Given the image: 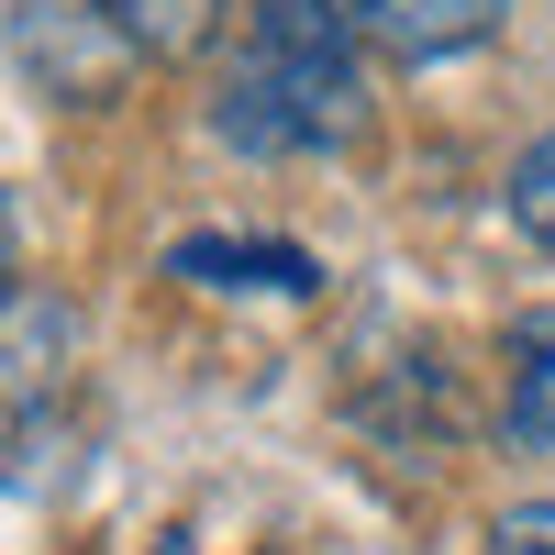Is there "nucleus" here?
Returning a JSON list of instances; mask_svg holds the SVG:
<instances>
[{
    "mask_svg": "<svg viewBox=\"0 0 555 555\" xmlns=\"http://www.w3.org/2000/svg\"><path fill=\"white\" fill-rule=\"evenodd\" d=\"M489 555H555V500H522V512H500Z\"/></svg>",
    "mask_w": 555,
    "mask_h": 555,
    "instance_id": "obj_9",
    "label": "nucleus"
},
{
    "mask_svg": "<svg viewBox=\"0 0 555 555\" xmlns=\"http://www.w3.org/2000/svg\"><path fill=\"white\" fill-rule=\"evenodd\" d=\"M356 12L345 0H245V56L222 78L234 156H322L356 133Z\"/></svg>",
    "mask_w": 555,
    "mask_h": 555,
    "instance_id": "obj_1",
    "label": "nucleus"
},
{
    "mask_svg": "<svg viewBox=\"0 0 555 555\" xmlns=\"http://www.w3.org/2000/svg\"><path fill=\"white\" fill-rule=\"evenodd\" d=\"M500 356H512V444L544 455L555 444V311H522Z\"/></svg>",
    "mask_w": 555,
    "mask_h": 555,
    "instance_id": "obj_6",
    "label": "nucleus"
},
{
    "mask_svg": "<svg viewBox=\"0 0 555 555\" xmlns=\"http://www.w3.org/2000/svg\"><path fill=\"white\" fill-rule=\"evenodd\" d=\"M345 12H356L366 44H389V56L434 67V56H467V44H489L512 0H345Z\"/></svg>",
    "mask_w": 555,
    "mask_h": 555,
    "instance_id": "obj_3",
    "label": "nucleus"
},
{
    "mask_svg": "<svg viewBox=\"0 0 555 555\" xmlns=\"http://www.w3.org/2000/svg\"><path fill=\"white\" fill-rule=\"evenodd\" d=\"M0 300H12V201H0Z\"/></svg>",
    "mask_w": 555,
    "mask_h": 555,
    "instance_id": "obj_10",
    "label": "nucleus"
},
{
    "mask_svg": "<svg viewBox=\"0 0 555 555\" xmlns=\"http://www.w3.org/2000/svg\"><path fill=\"white\" fill-rule=\"evenodd\" d=\"M178 278H201V289H278V300L322 289V267L300 245H234V234H190L178 245Z\"/></svg>",
    "mask_w": 555,
    "mask_h": 555,
    "instance_id": "obj_5",
    "label": "nucleus"
},
{
    "mask_svg": "<svg viewBox=\"0 0 555 555\" xmlns=\"http://www.w3.org/2000/svg\"><path fill=\"white\" fill-rule=\"evenodd\" d=\"M67 345H78L67 300H44V289H12V300H0V423H23V411L67 378Z\"/></svg>",
    "mask_w": 555,
    "mask_h": 555,
    "instance_id": "obj_4",
    "label": "nucleus"
},
{
    "mask_svg": "<svg viewBox=\"0 0 555 555\" xmlns=\"http://www.w3.org/2000/svg\"><path fill=\"white\" fill-rule=\"evenodd\" d=\"M101 12L122 23L133 56H201L222 34V0H101Z\"/></svg>",
    "mask_w": 555,
    "mask_h": 555,
    "instance_id": "obj_7",
    "label": "nucleus"
},
{
    "mask_svg": "<svg viewBox=\"0 0 555 555\" xmlns=\"http://www.w3.org/2000/svg\"><path fill=\"white\" fill-rule=\"evenodd\" d=\"M12 44L34 89H56V101H122V78L145 67L101 0H12Z\"/></svg>",
    "mask_w": 555,
    "mask_h": 555,
    "instance_id": "obj_2",
    "label": "nucleus"
},
{
    "mask_svg": "<svg viewBox=\"0 0 555 555\" xmlns=\"http://www.w3.org/2000/svg\"><path fill=\"white\" fill-rule=\"evenodd\" d=\"M512 222H522L533 245H555V133H544L522 167H512Z\"/></svg>",
    "mask_w": 555,
    "mask_h": 555,
    "instance_id": "obj_8",
    "label": "nucleus"
}]
</instances>
